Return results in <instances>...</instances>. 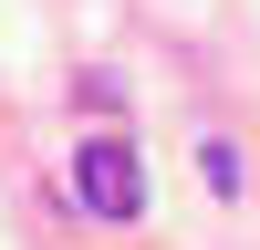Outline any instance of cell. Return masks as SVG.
Wrapping results in <instances>:
<instances>
[{"label":"cell","instance_id":"1","mask_svg":"<svg viewBox=\"0 0 260 250\" xmlns=\"http://www.w3.org/2000/svg\"><path fill=\"white\" fill-rule=\"evenodd\" d=\"M73 208L104 219V229H125V219L146 208V167H136L125 136H83V157H73Z\"/></svg>","mask_w":260,"mask_h":250}]
</instances>
